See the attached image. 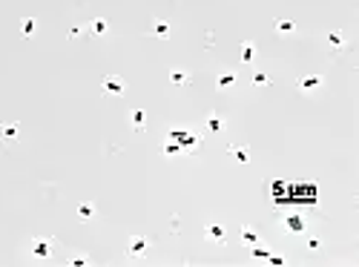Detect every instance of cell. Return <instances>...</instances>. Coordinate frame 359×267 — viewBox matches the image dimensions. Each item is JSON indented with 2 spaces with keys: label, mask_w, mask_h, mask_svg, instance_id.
<instances>
[{
  "label": "cell",
  "mask_w": 359,
  "mask_h": 267,
  "mask_svg": "<svg viewBox=\"0 0 359 267\" xmlns=\"http://www.w3.org/2000/svg\"><path fill=\"white\" fill-rule=\"evenodd\" d=\"M170 138H173V141H179L181 150H196V147H198V135L187 133V130H170Z\"/></svg>",
  "instance_id": "cell-1"
},
{
  "label": "cell",
  "mask_w": 359,
  "mask_h": 267,
  "mask_svg": "<svg viewBox=\"0 0 359 267\" xmlns=\"http://www.w3.org/2000/svg\"><path fill=\"white\" fill-rule=\"evenodd\" d=\"M285 230L299 235V233L308 230V221H305V216H299V213H287V216H285Z\"/></svg>",
  "instance_id": "cell-2"
},
{
  "label": "cell",
  "mask_w": 359,
  "mask_h": 267,
  "mask_svg": "<svg viewBox=\"0 0 359 267\" xmlns=\"http://www.w3.org/2000/svg\"><path fill=\"white\" fill-rule=\"evenodd\" d=\"M319 86H322V75H305V78H299V92H305V95H313Z\"/></svg>",
  "instance_id": "cell-3"
},
{
  "label": "cell",
  "mask_w": 359,
  "mask_h": 267,
  "mask_svg": "<svg viewBox=\"0 0 359 267\" xmlns=\"http://www.w3.org/2000/svg\"><path fill=\"white\" fill-rule=\"evenodd\" d=\"M147 250H149V238L147 235H132L130 244H127V253H132V256H144Z\"/></svg>",
  "instance_id": "cell-4"
},
{
  "label": "cell",
  "mask_w": 359,
  "mask_h": 267,
  "mask_svg": "<svg viewBox=\"0 0 359 267\" xmlns=\"http://www.w3.org/2000/svg\"><path fill=\"white\" fill-rule=\"evenodd\" d=\"M327 46L333 52L345 49V46H348V34H345L342 29H330V32H327Z\"/></svg>",
  "instance_id": "cell-5"
},
{
  "label": "cell",
  "mask_w": 359,
  "mask_h": 267,
  "mask_svg": "<svg viewBox=\"0 0 359 267\" xmlns=\"http://www.w3.org/2000/svg\"><path fill=\"white\" fill-rule=\"evenodd\" d=\"M17 135H20V127H17L15 121H9V124L0 127V141H3V144H15Z\"/></svg>",
  "instance_id": "cell-6"
},
{
  "label": "cell",
  "mask_w": 359,
  "mask_h": 267,
  "mask_svg": "<svg viewBox=\"0 0 359 267\" xmlns=\"http://www.w3.org/2000/svg\"><path fill=\"white\" fill-rule=\"evenodd\" d=\"M49 253H52V238H35V241H32V256L46 259Z\"/></svg>",
  "instance_id": "cell-7"
},
{
  "label": "cell",
  "mask_w": 359,
  "mask_h": 267,
  "mask_svg": "<svg viewBox=\"0 0 359 267\" xmlns=\"http://www.w3.org/2000/svg\"><path fill=\"white\" fill-rule=\"evenodd\" d=\"M104 92H107V95H124V81L115 78V75L104 78Z\"/></svg>",
  "instance_id": "cell-8"
},
{
  "label": "cell",
  "mask_w": 359,
  "mask_h": 267,
  "mask_svg": "<svg viewBox=\"0 0 359 267\" xmlns=\"http://www.w3.org/2000/svg\"><path fill=\"white\" fill-rule=\"evenodd\" d=\"M204 235H207L210 241H215V244H224V238H227V230H224L221 224H207Z\"/></svg>",
  "instance_id": "cell-9"
},
{
  "label": "cell",
  "mask_w": 359,
  "mask_h": 267,
  "mask_svg": "<svg viewBox=\"0 0 359 267\" xmlns=\"http://www.w3.org/2000/svg\"><path fill=\"white\" fill-rule=\"evenodd\" d=\"M204 124H207V130H210V133H215V135H218V133H224V118H221V115H215V112H210Z\"/></svg>",
  "instance_id": "cell-10"
},
{
  "label": "cell",
  "mask_w": 359,
  "mask_h": 267,
  "mask_svg": "<svg viewBox=\"0 0 359 267\" xmlns=\"http://www.w3.org/2000/svg\"><path fill=\"white\" fill-rule=\"evenodd\" d=\"M215 84H218V89H233V86L239 84V75L236 72H224V75H218Z\"/></svg>",
  "instance_id": "cell-11"
},
{
  "label": "cell",
  "mask_w": 359,
  "mask_h": 267,
  "mask_svg": "<svg viewBox=\"0 0 359 267\" xmlns=\"http://www.w3.org/2000/svg\"><path fill=\"white\" fill-rule=\"evenodd\" d=\"M130 124L135 127V130H144V127H147V112H144V109H132V112H130Z\"/></svg>",
  "instance_id": "cell-12"
},
{
  "label": "cell",
  "mask_w": 359,
  "mask_h": 267,
  "mask_svg": "<svg viewBox=\"0 0 359 267\" xmlns=\"http://www.w3.org/2000/svg\"><path fill=\"white\" fill-rule=\"evenodd\" d=\"M242 61H245V64H253V61H256V43H250V40L242 43Z\"/></svg>",
  "instance_id": "cell-13"
},
{
  "label": "cell",
  "mask_w": 359,
  "mask_h": 267,
  "mask_svg": "<svg viewBox=\"0 0 359 267\" xmlns=\"http://www.w3.org/2000/svg\"><path fill=\"white\" fill-rule=\"evenodd\" d=\"M230 155H233L239 164H247V161H250V150H247V147H230Z\"/></svg>",
  "instance_id": "cell-14"
},
{
  "label": "cell",
  "mask_w": 359,
  "mask_h": 267,
  "mask_svg": "<svg viewBox=\"0 0 359 267\" xmlns=\"http://www.w3.org/2000/svg\"><path fill=\"white\" fill-rule=\"evenodd\" d=\"M170 81H173L176 86H187V81H190V75H187L184 69H173V72H170Z\"/></svg>",
  "instance_id": "cell-15"
},
{
  "label": "cell",
  "mask_w": 359,
  "mask_h": 267,
  "mask_svg": "<svg viewBox=\"0 0 359 267\" xmlns=\"http://www.w3.org/2000/svg\"><path fill=\"white\" fill-rule=\"evenodd\" d=\"M89 29H92V34H107L109 32V23H107L104 17H95V20L89 23Z\"/></svg>",
  "instance_id": "cell-16"
},
{
  "label": "cell",
  "mask_w": 359,
  "mask_h": 267,
  "mask_svg": "<svg viewBox=\"0 0 359 267\" xmlns=\"http://www.w3.org/2000/svg\"><path fill=\"white\" fill-rule=\"evenodd\" d=\"M152 34H155V37H167V34H170V23H167V20H155V23H152Z\"/></svg>",
  "instance_id": "cell-17"
},
{
  "label": "cell",
  "mask_w": 359,
  "mask_h": 267,
  "mask_svg": "<svg viewBox=\"0 0 359 267\" xmlns=\"http://www.w3.org/2000/svg\"><path fill=\"white\" fill-rule=\"evenodd\" d=\"M35 26H37V20H32V17H23V20H20V32L26 34V37L35 34Z\"/></svg>",
  "instance_id": "cell-18"
},
{
  "label": "cell",
  "mask_w": 359,
  "mask_h": 267,
  "mask_svg": "<svg viewBox=\"0 0 359 267\" xmlns=\"http://www.w3.org/2000/svg\"><path fill=\"white\" fill-rule=\"evenodd\" d=\"M276 32H282V34H293V32H296V23H293V20H276Z\"/></svg>",
  "instance_id": "cell-19"
},
{
  "label": "cell",
  "mask_w": 359,
  "mask_h": 267,
  "mask_svg": "<svg viewBox=\"0 0 359 267\" xmlns=\"http://www.w3.org/2000/svg\"><path fill=\"white\" fill-rule=\"evenodd\" d=\"M242 238H245L247 244H259V233L253 227H242Z\"/></svg>",
  "instance_id": "cell-20"
},
{
  "label": "cell",
  "mask_w": 359,
  "mask_h": 267,
  "mask_svg": "<svg viewBox=\"0 0 359 267\" xmlns=\"http://www.w3.org/2000/svg\"><path fill=\"white\" fill-rule=\"evenodd\" d=\"M78 216H81V218H92V216H95V204L83 201L81 207H78Z\"/></svg>",
  "instance_id": "cell-21"
},
{
  "label": "cell",
  "mask_w": 359,
  "mask_h": 267,
  "mask_svg": "<svg viewBox=\"0 0 359 267\" xmlns=\"http://www.w3.org/2000/svg\"><path fill=\"white\" fill-rule=\"evenodd\" d=\"M181 152H184V150L179 147V141H173V138L164 144V155H181Z\"/></svg>",
  "instance_id": "cell-22"
},
{
  "label": "cell",
  "mask_w": 359,
  "mask_h": 267,
  "mask_svg": "<svg viewBox=\"0 0 359 267\" xmlns=\"http://www.w3.org/2000/svg\"><path fill=\"white\" fill-rule=\"evenodd\" d=\"M253 86H270V75L256 72V75H253Z\"/></svg>",
  "instance_id": "cell-23"
},
{
  "label": "cell",
  "mask_w": 359,
  "mask_h": 267,
  "mask_svg": "<svg viewBox=\"0 0 359 267\" xmlns=\"http://www.w3.org/2000/svg\"><path fill=\"white\" fill-rule=\"evenodd\" d=\"M253 256L256 259H270V250L267 247H253Z\"/></svg>",
  "instance_id": "cell-24"
},
{
  "label": "cell",
  "mask_w": 359,
  "mask_h": 267,
  "mask_svg": "<svg viewBox=\"0 0 359 267\" xmlns=\"http://www.w3.org/2000/svg\"><path fill=\"white\" fill-rule=\"evenodd\" d=\"M319 247H322V241H319L316 235H310L308 238V250H319Z\"/></svg>",
  "instance_id": "cell-25"
}]
</instances>
